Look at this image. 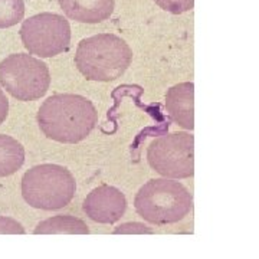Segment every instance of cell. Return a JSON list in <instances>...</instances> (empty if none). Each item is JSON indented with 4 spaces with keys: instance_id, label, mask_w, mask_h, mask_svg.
I'll return each mask as SVG.
<instances>
[{
    "instance_id": "e0dca14e",
    "label": "cell",
    "mask_w": 259,
    "mask_h": 259,
    "mask_svg": "<svg viewBox=\"0 0 259 259\" xmlns=\"http://www.w3.org/2000/svg\"><path fill=\"white\" fill-rule=\"evenodd\" d=\"M8 114H9V101L5 93L0 90V124L8 118Z\"/></svg>"
},
{
    "instance_id": "9a60e30c",
    "label": "cell",
    "mask_w": 259,
    "mask_h": 259,
    "mask_svg": "<svg viewBox=\"0 0 259 259\" xmlns=\"http://www.w3.org/2000/svg\"><path fill=\"white\" fill-rule=\"evenodd\" d=\"M0 233L2 235H23L25 228L12 218L0 216Z\"/></svg>"
},
{
    "instance_id": "5bb4252c",
    "label": "cell",
    "mask_w": 259,
    "mask_h": 259,
    "mask_svg": "<svg viewBox=\"0 0 259 259\" xmlns=\"http://www.w3.org/2000/svg\"><path fill=\"white\" fill-rule=\"evenodd\" d=\"M158 6L173 15H180L193 9L194 0H154Z\"/></svg>"
},
{
    "instance_id": "7a4b0ae2",
    "label": "cell",
    "mask_w": 259,
    "mask_h": 259,
    "mask_svg": "<svg viewBox=\"0 0 259 259\" xmlns=\"http://www.w3.org/2000/svg\"><path fill=\"white\" fill-rule=\"evenodd\" d=\"M133 51L125 40L112 33H101L79 42L75 54L78 71L90 81H115L128 69Z\"/></svg>"
},
{
    "instance_id": "52a82bcc",
    "label": "cell",
    "mask_w": 259,
    "mask_h": 259,
    "mask_svg": "<svg viewBox=\"0 0 259 259\" xmlns=\"http://www.w3.org/2000/svg\"><path fill=\"white\" fill-rule=\"evenodd\" d=\"M20 37L29 54L52 58L65 52L71 42L69 22L56 13H39L22 23Z\"/></svg>"
},
{
    "instance_id": "8992f818",
    "label": "cell",
    "mask_w": 259,
    "mask_h": 259,
    "mask_svg": "<svg viewBox=\"0 0 259 259\" xmlns=\"http://www.w3.org/2000/svg\"><path fill=\"white\" fill-rule=\"evenodd\" d=\"M150 167L166 179H187L194 175V137L171 133L153 140L148 146Z\"/></svg>"
},
{
    "instance_id": "6da1fadb",
    "label": "cell",
    "mask_w": 259,
    "mask_h": 259,
    "mask_svg": "<svg viewBox=\"0 0 259 259\" xmlns=\"http://www.w3.org/2000/svg\"><path fill=\"white\" fill-rule=\"evenodd\" d=\"M98 122V112L88 98L76 94L49 97L37 111V124L48 139L64 144L85 140Z\"/></svg>"
},
{
    "instance_id": "3957f363",
    "label": "cell",
    "mask_w": 259,
    "mask_h": 259,
    "mask_svg": "<svg viewBox=\"0 0 259 259\" xmlns=\"http://www.w3.org/2000/svg\"><path fill=\"white\" fill-rule=\"evenodd\" d=\"M134 206L144 221L153 225H170L190 213L193 197L179 182L153 179L140 189Z\"/></svg>"
},
{
    "instance_id": "30bf717a",
    "label": "cell",
    "mask_w": 259,
    "mask_h": 259,
    "mask_svg": "<svg viewBox=\"0 0 259 259\" xmlns=\"http://www.w3.org/2000/svg\"><path fill=\"white\" fill-rule=\"evenodd\" d=\"M61 9L72 20L81 23H100L110 19L115 0H58Z\"/></svg>"
},
{
    "instance_id": "4fadbf2b",
    "label": "cell",
    "mask_w": 259,
    "mask_h": 259,
    "mask_svg": "<svg viewBox=\"0 0 259 259\" xmlns=\"http://www.w3.org/2000/svg\"><path fill=\"white\" fill-rule=\"evenodd\" d=\"M25 16L23 0H0V29L18 25Z\"/></svg>"
},
{
    "instance_id": "7c38bea8",
    "label": "cell",
    "mask_w": 259,
    "mask_h": 259,
    "mask_svg": "<svg viewBox=\"0 0 259 259\" xmlns=\"http://www.w3.org/2000/svg\"><path fill=\"white\" fill-rule=\"evenodd\" d=\"M25 163V148L10 136L0 134V177L16 173Z\"/></svg>"
},
{
    "instance_id": "9c48e42d",
    "label": "cell",
    "mask_w": 259,
    "mask_h": 259,
    "mask_svg": "<svg viewBox=\"0 0 259 259\" xmlns=\"http://www.w3.org/2000/svg\"><path fill=\"white\" fill-rule=\"evenodd\" d=\"M166 108L171 120L186 130L194 128V83L171 87L166 95Z\"/></svg>"
},
{
    "instance_id": "277c9868",
    "label": "cell",
    "mask_w": 259,
    "mask_h": 259,
    "mask_svg": "<svg viewBox=\"0 0 259 259\" xmlns=\"http://www.w3.org/2000/svg\"><path fill=\"white\" fill-rule=\"evenodd\" d=\"M76 183L72 173L59 164L32 167L22 179L25 202L42 210H56L71 203Z\"/></svg>"
},
{
    "instance_id": "2e32d148",
    "label": "cell",
    "mask_w": 259,
    "mask_h": 259,
    "mask_svg": "<svg viewBox=\"0 0 259 259\" xmlns=\"http://www.w3.org/2000/svg\"><path fill=\"white\" fill-rule=\"evenodd\" d=\"M130 232H140V233H153L151 229H148L146 225L141 223H125L120 226L118 229H115L114 233H130Z\"/></svg>"
},
{
    "instance_id": "ba28073f",
    "label": "cell",
    "mask_w": 259,
    "mask_h": 259,
    "mask_svg": "<svg viewBox=\"0 0 259 259\" xmlns=\"http://www.w3.org/2000/svg\"><path fill=\"white\" fill-rule=\"evenodd\" d=\"M82 209L94 222L112 225L124 216L127 210V199L117 187L102 185L87 196Z\"/></svg>"
},
{
    "instance_id": "8fae6325",
    "label": "cell",
    "mask_w": 259,
    "mask_h": 259,
    "mask_svg": "<svg viewBox=\"0 0 259 259\" xmlns=\"http://www.w3.org/2000/svg\"><path fill=\"white\" fill-rule=\"evenodd\" d=\"M33 233L35 235H88L90 229L87 223L75 216L58 214L39 223Z\"/></svg>"
},
{
    "instance_id": "5b68a950",
    "label": "cell",
    "mask_w": 259,
    "mask_h": 259,
    "mask_svg": "<svg viewBox=\"0 0 259 259\" xmlns=\"http://www.w3.org/2000/svg\"><path fill=\"white\" fill-rule=\"evenodd\" d=\"M0 83L19 101H35L49 90L48 65L28 54H13L0 64Z\"/></svg>"
}]
</instances>
